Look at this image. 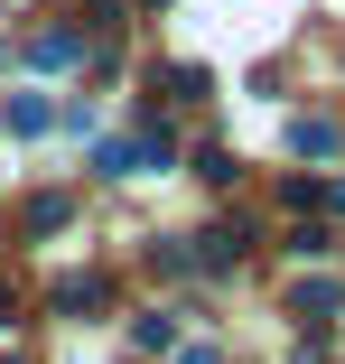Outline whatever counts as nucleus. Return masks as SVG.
<instances>
[{
  "instance_id": "obj_1",
  "label": "nucleus",
  "mask_w": 345,
  "mask_h": 364,
  "mask_svg": "<svg viewBox=\"0 0 345 364\" xmlns=\"http://www.w3.org/2000/svg\"><path fill=\"white\" fill-rule=\"evenodd\" d=\"M177 364H215V355H205V346H187V355H177Z\"/></svg>"
},
{
  "instance_id": "obj_2",
  "label": "nucleus",
  "mask_w": 345,
  "mask_h": 364,
  "mask_svg": "<svg viewBox=\"0 0 345 364\" xmlns=\"http://www.w3.org/2000/svg\"><path fill=\"white\" fill-rule=\"evenodd\" d=\"M0 318H10V289H0Z\"/></svg>"
},
{
  "instance_id": "obj_3",
  "label": "nucleus",
  "mask_w": 345,
  "mask_h": 364,
  "mask_svg": "<svg viewBox=\"0 0 345 364\" xmlns=\"http://www.w3.org/2000/svg\"><path fill=\"white\" fill-rule=\"evenodd\" d=\"M150 10H159V0H150Z\"/></svg>"
}]
</instances>
